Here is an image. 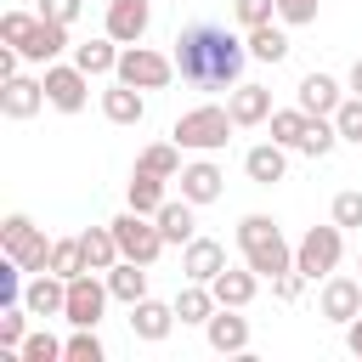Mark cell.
<instances>
[{
	"label": "cell",
	"mask_w": 362,
	"mask_h": 362,
	"mask_svg": "<svg viewBox=\"0 0 362 362\" xmlns=\"http://www.w3.org/2000/svg\"><path fill=\"white\" fill-rule=\"evenodd\" d=\"M317 6L322 0H277V23L283 28H305V23H317Z\"/></svg>",
	"instance_id": "60d3db41"
},
{
	"label": "cell",
	"mask_w": 362,
	"mask_h": 362,
	"mask_svg": "<svg viewBox=\"0 0 362 362\" xmlns=\"http://www.w3.org/2000/svg\"><path fill=\"white\" fill-rule=\"evenodd\" d=\"M232 130H238V119H232V107H221V102H198V107H187V113L170 124V136L181 141V153H221V147L232 141Z\"/></svg>",
	"instance_id": "3957f363"
},
{
	"label": "cell",
	"mask_w": 362,
	"mask_h": 362,
	"mask_svg": "<svg viewBox=\"0 0 362 362\" xmlns=\"http://www.w3.org/2000/svg\"><path fill=\"white\" fill-rule=\"evenodd\" d=\"M317 311L328 317V322H351V317H362V277H322V294H317Z\"/></svg>",
	"instance_id": "9c48e42d"
},
{
	"label": "cell",
	"mask_w": 362,
	"mask_h": 362,
	"mask_svg": "<svg viewBox=\"0 0 362 362\" xmlns=\"http://www.w3.org/2000/svg\"><path fill=\"white\" fill-rule=\"evenodd\" d=\"M74 62H79L90 79H102V74L119 68V40H113V34H102V40H79V45H74Z\"/></svg>",
	"instance_id": "d4e9b609"
},
{
	"label": "cell",
	"mask_w": 362,
	"mask_h": 362,
	"mask_svg": "<svg viewBox=\"0 0 362 362\" xmlns=\"http://www.w3.org/2000/svg\"><path fill=\"white\" fill-rule=\"evenodd\" d=\"M153 28V0H107V34L119 45H141Z\"/></svg>",
	"instance_id": "7c38bea8"
},
{
	"label": "cell",
	"mask_w": 362,
	"mask_h": 362,
	"mask_svg": "<svg viewBox=\"0 0 362 362\" xmlns=\"http://www.w3.org/2000/svg\"><path fill=\"white\" fill-rule=\"evenodd\" d=\"M113 79H124V85H136V90H164V85L175 79V57H164V51H153V45H124Z\"/></svg>",
	"instance_id": "8992f818"
},
{
	"label": "cell",
	"mask_w": 362,
	"mask_h": 362,
	"mask_svg": "<svg viewBox=\"0 0 362 362\" xmlns=\"http://www.w3.org/2000/svg\"><path fill=\"white\" fill-rule=\"evenodd\" d=\"M136 170H153V175H164V181H175V175H181V141L170 136V141H153V147H141V158H136Z\"/></svg>",
	"instance_id": "4dcf8cb0"
},
{
	"label": "cell",
	"mask_w": 362,
	"mask_h": 362,
	"mask_svg": "<svg viewBox=\"0 0 362 362\" xmlns=\"http://www.w3.org/2000/svg\"><path fill=\"white\" fill-rule=\"evenodd\" d=\"M345 85H351V96H362V57L351 62V79H345Z\"/></svg>",
	"instance_id": "7dc6e473"
},
{
	"label": "cell",
	"mask_w": 362,
	"mask_h": 362,
	"mask_svg": "<svg viewBox=\"0 0 362 362\" xmlns=\"http://www.w3.org/2000/svg\"><path fill=\"white\" fill-rule=\"evenodd\" d=\"M40 17H51V23H74V17H79V0H40Z\"/></svg>",
	"instance_id": "f6af8a7d"
},
{
	"label": "cell",
	"mask_w": 362,
	"mask_h": 362,
	"mask_svg": "<svg viewBox=\"0 0 362 362\" xmlns=\"http://www.w3.org/2000/svg\"><path fill=\"white\" fill-rule=\"evenodd\" d=\"M175 74L181 85H198V90H232L243 85V62H249V40H238L232 28L221 23H192L175 34Z\"/></svg>",
	"instance_id": "6da1fadb"
},
{
	"label": "cell",
	"mask_w": 362,
	"mask_h": 362,
	"mask_svg": "<svg viewBox=\"0 0 362 362\" xmlns=\"http://www.w3.org/2000/svg\"><path fill=\"white\" fill-rule=\"evenodd\" d=\"M107 300H113L107 277L79 272V277H68V305H62V322H74V328H96V322H102V311H107Z\"/></svg>",
	"instance_id": "52a82bcc"
},
{
	"label": "cell",
	"mask_w": 362,
	"mask_h": 362,
	"mask_svg": "<svg viewBox=\"0 0 362 362\" xmlns=\"http://www.w3.org/2000/svg\"><path fill=\"white\" fill-rule=\"evenodd\" d=\"M107 226H113V238H119V255H124V260L153 266V260L170 249V243H164V232H158V221H153V215H141V209H124V215H113Z\"/></svg>",
	"instance_id": "5b68a950"
},
{
	"label": "cell",
	"mask_w": 362,
	"mask_h": 362,
	"mask_svg": "<svg viewBox=\"0 0 362 362\" xmlns=\"http://www.w3.org/2000/svg\"><path fill=\"white\" fill-rule=\"evenodd\" d=\"M226 272V243H215V238H192V243H181V277H192V283H215Z\"/></svg>",
	"instance_id": "9a60e30c"
},
{
	"label": "cell",
	"mask_w": 362,
	"mask_h": 362,
	"mask_svg": "<svg viewBox=\"0 0 362 362\" xmlns=\"http://www.w3.org/2000/svg\"><path fill=\"white\" fill-rule=\"evenodd\" d=\"M334 130H339V141H362V96H345L334 107Z\"/></svg>",
	"instance_id": "f35d334b"
},
{
	"label": "cell",
	"mask_w": 362,
	"mask_h": 362,
	"mask_svg": "<svg viewBox=\"0 0 362 362\" xmlns=\"http://www.w3.org/2000/svg\"><path fill=\"white\" fill-rule=\"evenodd\" d=\"M79 243H85V260H90V272H113L124 255H119V238H113V226H90V232H79Z\"/></svg>",
	"instance_id": "83f0119b"
},
{
	"label": "cell",
	"mask_w": 362,
	"mask_h": 362,
	"mask_svg": "<svg viewBox=\"0 0 362 362\" xmlns=\"http://www.w3.org/2000/svg\"><path fill=\"white\" fill-rule=\"evenodd\" d=\"M209 288H215V300H221V305H238V311H243V305L260 294V272L243 260V266H226V272H221Z\"/></svg>",
	"instance_id": "603a6c76"
},
{
	"label": "cell",
	"mask_w": 362,
	"mask_h": 362,
	"mask_svg": "<svg viewBox=\"0 0 362 362\" xmlns=\"http://www.w3.org/2000/svg\"><path fill=\"white\" fill-rule=\"evenodd\" d=\"M107 288H113V300H119V305L147 300V266H141V260H119V266L107 272Z\"/></svg>",
	"instance_id": "484cf974"
},
{
	"label": "cell",
	"mask_w": 362,
	"mask_h": 362,
	"mask_svg": "<svg viewBox=\"0 0 362 362\" xmlns=\"http://www.w3.org/2000/svg\"><path fill=\"white\" fill-rule=\"evenodd\" d=\"M226 107H232L238 130H249V124H266V119H272V90L243 79V85H232V90H226Z\"/></svg>",
	"instance_id": "44dd1931"
},
{
	"label": "cell",
	"mask_w": 362,
	"mask_h": 362,
	"mask_svg": "<svg viewBox=\"0 0 362 362\" xmlns=\"http://www.w3.org/2000/svg\"><path fill=\"white\" fill-rule=\"evenodd\" d=\"M334 147H339V130H334V119H311L294 153H305V158H328Z\"/></svg>",
	"instance_id": "1f68e13d"
},
{
	"label": "cell",
	"mask_w": 362,
	"mask_h": 362,
	"mask_svg": "<svg viewBox=\"0 0 362 362\" xmlns=\"http://www.w3.org/2000/svg\"><path fill=\"white\" fill-rule=\"evenodd\" d=\"M232 17H238V28L249 34V28H260V23L277 17V0H232Z\"/></svg>",
	"instance_id": "ab89813d"
},
{
	"label": "cell",
	"mask_w": 362,
	"mask_h": 362,
	"mask_svg": "<svg viewBox=\"0 0 362 362\" xmlns=\"http://www.w3.org/2000/svg\"><path fill=\"white\" fill-rule=\"evenodd\" d=\"M28 305H0V351H17L28 339Z\"/></svg>",
	"instance_id": "e575fe53"
},
{
	"label": "cell",
	"mask_w": 362,
	"mask_h": 362,
	"mask_svg": "<svg viewBox=\"0 0 362 362\" xmlns=\"http://www.w3.org/2000/svg\"><path fill=\"white\" fill-rule=\"evenodd\" d=\"M51 243H57V238H45V232H34V238H28V243H23V249H17L11 260H17V266H23L28 277H34V272H51Z\"/></svg>",
	"instance_id": "74e56055"
},
{
	"label": "cell",
	"mask_w": 362,
	"mask_h": 362,
	"mask_svg": "<svg viewBox=\"0 0 362 362\" xmlns=\"http://www.w3.org/2000/svg\"><path fill=\"white\" fill-rule=\"evenodd\" d=\"M175 322H181V317H175V300L164 305V300H153V294H147V300H136V305H130V334H136V339H147V345L170 339V328H175Z\"/></svg>",
	"instance_id": "2e32d148"
},
{
	"label": "cell",
	"mask_w": 362,
	"mask_h": 362,
	"mask_svg": "<svg viewBox=\"0 0 362 362\" xmlns=\"http://www.w3.org/2000/svg\"><path fill=\"white\" fill-rule=\"evenodd\" d=\"M266 124H272V141H283V147L294 153V147H300V136H305V124H311V113L294 102V107H272V119H266Z\"/></svg>",
	"instance_id": "f546056e"
},
{
	"label": "cell",
	"mask_w": 362,
	"mask_h": 362,
	"mask_svg": "<svg viewBox=\"0 0 362 362\" xmlns=\"http://www.w3.org/2000/svg\"><path fill=\"white\" fill-rule=\"evenodd\" d=\"M215 305H221V300H215V288H209V283H192V277H187V283L175 288V317H181V322H192V328H204V322L215 317Z\"/></svg>",
	"instance_id": "cb8c5ba5"
},
{
	"label": "cell",
	"mask_w": 362,
	"mask_h": 362,
	"mask_svg": "<svg viewBox=\"0 0 362 362\" xmlns=\"http://www.w3.org/2000/svg\"><path fill=\"white\" fill-rule=\"evenodd\" d=\"M34 232H40V226H34V221H28L23 209H11V215L0 221V255H17V249H23L28 238H34Z\"/></svg>",
	"instance_id": "8d00e7d4"
},
{
	"label": "cell",
	"mask_w": 362,
	"mask_h": 362,
	"mask_svg": "<svg viewBox=\"0 0 362 362\" xmlns=\"http://www.w3.org/2000/svg\"><path fill=\"white\" fill-rule=\"evenodd\" d=\"M51 272H57V277H79V272H90L85 243H79V238H57V243H51Z\"/></svg>",
	"instance_id": "d6a6232c"
},
{
	"label": "cell",
	"mask_w": 362,
	"mask_h": 362,
	"mask_svg": "<svg viewBox=\"0 0 362 362\" xmlns=\"http://www.w3.org/2000/svg\"><path fill=\"white\" fill-rule=\"evenodd\" d=\"M204 339L221 356H243L249 351V317H238V305H215V317L204 322Z\"/></svg>",
	"instance_id": "8fae6325"
},
{
	"label": "cell",
	"mask_w": 362,
	"mask_h": 362,
	"mask_svg": "<svg viewBox=\"0 0 362 362\" xmlns=\"http://www.w3.org/2000/svg\"><path fill=\"white\" fill-rule=\"evenodd\" d=\"M249 57H255V62H272V68H277V62L288 57V34H283L277 23H260V28H249Z\"/></svg>",
	"instance_id": "f1b7e54d"
},
{
	"label": "cell",
	"mask_w": 362,
	"mask_h": 362,
	"mask_svg": "<svg viewBox=\"0 0 362 362\" xmlns=\"http://www.w3.org/2000/svg\"><path fill=\"white\" fill-rule=\"evenodd\" d=\"M158 204H164V175H153V170H136V175H130V187H124V209L158 215Z\"/></svg>",
	"instance_id": "4316f807"
},
{
	"label": "cell",
	"mask_w": 362,
	"mask_h": 362,
	"mask_svg": "<svg viewBox=\"0 0 362 362\" xmlns=\"http://www.w3.org/2000/svg\"><path fill=\"white\" fill-rule=\"evenodd\" d=\"M175 181H181V198H192L198 209H204V204H215V198L226 192V175H221V164H215L209 153H204V158H192V164H181V175H175Z\"/></svg>",
	"instance_id": "4fadbf2b"
},
{
	"label": "cell",
	"mask_w": 362,
	"mask_h": 362,
	"mask_svg": "<svg viewBox=\"0 0 362 362\" xmlns=\"http://www.w3.org/2000/svg\"><path fill=\"white\" fill-rule=\"evenodd\" d=\"M34 17H40V11H6V17H0V40H6V45H17V40L28 34V23H34Z\"/></svg>",
	"instance_id": "ee69618b"
},
{
	"label": "cell",
	"mask_w": 362,
	"mask_h": 362,
	"mask_svg": "<svg viewBox=\"0 0 362 362\" xmlns=\"http://www.w3.org/2000/svg\"><path fill=\"white\" fill-rule=\"evenodd\" d=\"M305 283H311V277H305L300 266H288V272H277V277H272V294H277L283 305H294V300L305 294Z\"/></svg>",
	"instance_id": "b9f144b4"
},
{
	"label": "cell",
	"mask_w": 362,
	"mask_h": 362,
	"mask_svg": "<svg viewBox=\"0 0 362 362\" xmlns=\"http://www.w3.org/2000/svg\"><path fill=\"white\" fill-rule=\"evenodd\" d=\"M339 255H345V226H339V221H328V226H305V238L294 243V266H300L311 283H317V277H334Z\"/></svg>",
	"instance_id": "277c9868"
},
{
	"label": "cell",
	"mask_w": 362,
	"mask_h": 362,
	"mask_svg": "<svg viewBox=\"0 0 362 362\" xmlns=\"http://www.w3.org/2000/svg\"><path fill=\"white\" fill-rule=\"evenodd\" d=\"M238 255H243L266 283L294 266V249H288V238H283V226H277L272 215H243V221H238Z\"/></svg>",
	"instance_id": "7a4b0ae2"
},
{
	"label": "cell",
	"mask_w": 362,
	"mask_h": 362,
	"mask_svg": "<svg viewBox=\"0 0 362 362\" xmlns=\"http://www.w3.org/2000/svg\"><path fill=\"white\" fill-rule=\"evenodd\" d=\"M334 221L351 232V226H362V192H334Z\"/></svg>",
	"instance_id": "7bdbcfd3"
},
{
	"label": "cell",
	"mask_w": 362,
	"mask_h": 362,
	"mask_svg": "<svg viewBox=\"0 0 362 362\" xmlns=\"http://www.w3.org/2000/svg\"><path fill=\"white\" fill-rule=\"evenodd\" d=\"M102 119H107V124H141V119H147V96H141L136 85L113 79V85L102 90Z\"/></svg>",
	"instance_id": "ffe728a7"
},
{
	"label": "cell",
	"mask_w": 362,
	"mask_h": 362,
	"mask_svg": "<svg viewBox=\"0 0 362 362\" xmlns=\"http://www.w3.org/2000/svg\"><path fill=\"white\" fill-rule=\"evenodd\" d=\"M17 51H23V62H57L62 51H68V23H51V17H34L28 23V34L17 40Z\"/></svg>",
	"instance_id": "30bf717a"
},
{
	"label": "cell",
	"mask_w": 362,
	"mask_h": 362,
	"mask_svg": "<svg viewBox=\"0 0 362 362\" xmlns=\"http://www.w3.org/2000/svg\"><path fill=\"white\" fill-rule=\"evenodd\" d=\"M45 102L57 107V113H79L85 102H90V74L79 68V62H45Z\"/></svg>",
	"instance_id": "ba28073f"
},
{
	"label": "cell",
	"mask_w": 362,
	"mask_h": 362,
	"mask_svg": "<svg viewBox=\"0 0 362 362\" xmlns=\"http://www.w3.org/2000/svg\"><path fill=\"white\" fill-rule=\"evenodd\" d=\"M17 356H23V362H62V339H57L51 328H34V334L17 345Z\"/></svg>",
	"instance_id": "d590c367"
},
{
	"label": "cell",
	"mask_w": 362,
	"mask_h": 362,
	"mask_svg": "<svg viewBox=\"0 0 362 362\" xmlns=\"http://www.w3.org/2000/svg\"><path fill=\"white\" fill-rule=\"evenodd\" d=\"M294 102H300L311 119H334V107H339L345 96H339V79H334V74H305V79L294 85Z\"/></svg>",
	"instance_id": "d6986e66"
},
{
	"label": "cell",
	"mask_w": 362,
	"mask_h": 362,
	"mask_svg": "<svg viewBox=\"0 0 362 362\" xmlns=\"http://www.w3.org/2000/svg\"><path fill=\"white\" fill-rule=\"evenodd\" d=\"M40 107H45V79H28V74L0 79V113L6 119H34Z\"/></svg>",
	"instance_id": "5bb4252c"
},
{
	"label": "cell",
	"mask_w": 362,
	"mask_h": 362,
	"mask_svg": "<svg viewBox=\"0 0 362 362\" xmlns=\"http://www.w3.org/2000/svg\"><path fill=\"white\" fill-rule=\"evenodd\" d=\"M62 362H107V345L96 339V328H74L62 339Z\"/></svg>",
	"instance_id": "836d02e7"
},
{
	"label": "cell",
	"mask_w": 362,
	"mask_h": 362,
	"mask_svg": "<svg viewBox=\"0 0 362 362\" xmlns=\"http://www.w3.org/2000/svg\"><path fill=\"white\" fill-rule=\"evenodd\" d=\"M23 305L45 322V317H62V305H68V277H57V272H34L28 277V288H23Z\"/></svg>",
	"instance_id": "ac0fdd59"
},
{
	"label": "cell",
	"mask_w": 362,
	"mask_h": 362,
	"mask_svg": "<svg viewBox=\"0 0 362 362\" xmlns=\"http://www.w3.org/2000/svg\"><path fill=\"white\" fill-rule=\"evenodd\" d=\"M345 351H351V356H362V317H351V322H345Z\"/></svg>",
	"instance_id": "bcb514c9"
},
{
	"label": "cell",
	"mask_w": 362,
	"mask_h": 362,
	"mask_svg": "<svg viewBox=\"0 0 362 362\" xmlns=\"http://www.w3.org/2000/svg\"><path fill=\"white\" fill-rule=\"evenodd\" d=\"M243 175H249L255 187H277V181L288 175V147H283V141H255V147L243 153Z\"/></svg>",
	"instance_id": "e0dca14e"
},
{
	"label": "cell",
	"mask_w": 362,
	"mask_h": 362,
	"mask_svg": "<svg viewBox=\"0 0 362 362\" xmlns=\"http://www.w3.org/2000/svg\"><path fill=\"white\" fill-rule=\"evenodd\" d=\"M153 221H158L164 243H192V238H198V204H192V198H164Z\"/></svg>",
	"instance_id": "7402d4cb"
}]
</instances>
